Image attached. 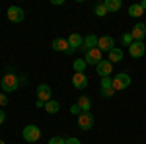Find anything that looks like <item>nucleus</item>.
<instances>
[{"mask_svg":"<svg viewBox=\"0 0 146 144\" xmlns=\"http://www.w3.org/2000/svg\"><path fill=\"white\" fill-rule=\"evenodd\" d=\"M18 86H20V78L16 76L14 72H6V74H4V78L0 80V88H2V92H4V94L16 92V90H18Z\"/></svg>","mask_w":146,"mask_h":144,"instance_id":"f257e3e1","label":"nucleus"},{"mask_svg":"<svg viewBox=\"0 0 146 144\" xmlns=\"http://www.w3.org/2000/svg\"><path fill=\"white\" fill-rule=\"evenodd\" d=\"M113 80V90L115 92H121V90H127L131 86V76L127 74V72H119V74H115Z\"/></svg>","mask_w":146,"mask_h":144,"instance_id":"f03ea898","label":"nucleus"},{"mask_svg":"<svg viewBox=\"0 0 146 144\" xmlns=\"http://www.w3.org/2000/svg\"><path fill=\"white\" fill-rule=\"evenodd\" d=\"M23 140H27V142H37L39 138H41V131H39V127L37 125H27V127H23Z\"/></svg>","mask_w":146,"mask_h":144,"instance_id":"7ed1b4c3","label":"nucleus"},{"mask_svg":"<svg viewBox=\"0 0 146 144\" xmlns=\"http://www.w3.org/2000/svg\"><path fill=\"white\" fill-rule=\"evenodd\" d=\"M68 41V51H66V55H72L76 49H82L84 47V37L80 33H72L70 37L66 39Z\"/></svg>","mask_w":146,"mask_h":144,"instance_id":"20e7f679","label":"nucleus"},{"mask_svg":"<svg viewBox=\"0 0 146 144\" xmlns=\"http://www.w3.org/2000/svg\"><path fill=\"white\" fill-rule=\"evenodd\" d=\"M6 16H8V20L14 22V23L23 22V18H25V14H23V10L20 8V6H10L8 12H6Z\"/></svg>","mask_w":146,"mask_h":144,"instance_id":"39448f33","label":"nucleus"},{"mask_svg":"<svg viewBox=\"0 0 146 144\" xmlns=\"http://www.w3.org/2000/svg\"><path fill=\"white\" fill-rule=\"evenodd\" d=\"M78 127L82 129V131H90L92 127H94V115H92L90 111L78 115Z\"/></svg>","mask_w":146,"mask_h":144,"instance_id":"423d86ee","label":"nucleus"},{"mask_svg":"<svg viewBox=\"0 0 146 144\" xmlns=\"http://www.w3.org/2000/svg\"><path fill=\"white\" fill-rule=\"evenodd\" d=\"M84 60L88 62V64H94V66H98L101 60V51L100 49H90V51H86V55H84Z\"/></svg>","mask_w":146,"mask_h":144,"instance_id":"0eeeda50","label":"nucleus"},{"mask_svg":"<svg viewBox=\"0 0 146 144\" xmlns=\"http://www.w3.org/2000/svg\"><path fill=\"white\" fill-rule=\"evenodd\" d=\"M144 51H146V47H144L142 41H133L131 47H129V55L133 56V58H142Z\"/></svg>","mask_w":146,"mask_h":144,"instance_id":"6e6552de","label":"nucleus"},{"mask_svg":"<svg viewBox=\"0 0 146 144\" xmlns=\"http://www.w3.org/2000/svg\"><path fill=\"white\" fill-rule=\"evenodd\" d=\"M98 49H100L101 53L103 51H113L115 49V39L113 37H109V35H103V37H100V41H98Z\"/></svg>","mask_w":146,"mask_h":144,"instance_id":"1a4fd4ad","label":"nucleus"},{"mask_svg":"<svg viewBox=\"0 0 146 144\" xmlns=\"http://www.w3.org/2000/svg\"><path fill=\"white\" fill-rule=\"evenodd\" d=\"M96 72L100 74V78H109L113 72V64L109 62V60H101L100 64L96 66Z\"/></svg>","mask_w":146,"mask_h":144,"instance_id":"9d476101","label":"nucleus"},{"mask_svg":"<svg viewBox=\"0 0 146 144\" xmlns=\"http://www.w3.org/2000/svg\"><path fill=\"white\" fill-rule=\"evenodd\" d=\"M131 35H133V41H142L146 37V23L142 22L135 23V27L131 29Z\"/></svg>","mask_w":146,"mask_h":144,"instance_id":"9b49d317","label":"nucleus"},{"mask_svg":"<svg viewBox=\"0 0 146 144\" xmlns=\"http://www.w3.org/2000/svg\"><path fill=\"white\" fill-rule=\"evenodd\" d=\"M51 96H53V92L51 88L47 86V84H41V86H37V100L47 103V101H51Z\"/></svg>","mask_w":146,"mask_h":144,"instance_id":"f8f14e48","label":"nucleus"},{"mask_svg":"<svg viewBox=\"0 0 146 144\" xmlns=\"http://www.w3.org/2000/svg\"><path fill=\"white\" fill-rule=\"evenodd\" d=\"M101 94H103V98H111L113 94H115L111 78H101Z\"/></svg>","mask_w":146,"mask_h":144,"instance_id":"ddd939ff","label":"nucleus"},{"mask_svg":"<svg viewBox=\"0 0 146 144\" xmlns=\"http://www.w3.org/2000/svg\"><path fill=\"white\" fill-rule=\"evenodd\" d=\"M72 86H74L76 90L88 88V76H86V74H78V72H74V78H72Z\"/></svg>","mask_w":146,"mask_h":144,"instance_id":"4468645a","label":"nucleus"},{"mask_svg":"<svg viewBox=\"0 0 146 144\" xmlns=\"http://www.w3.org/2000/svg\"><path fill=\"white\" fill-rule=\"evenodd\" d=\"M53 51H62V53H66V51H68V41H66V39H62V37L53 39Z\"/></svg>","mask_w":146,"mask_h":144,"instance_id":"2eb2a0df","label":"nucleus"},{"mask_svg":"<svg viewBox=\"0 0 146 144\" xmlns=\"http://www.w3.org/2000/svg\"><path fill=\"white\" fill-rule=\"evenodd\" d=\"M98 41H100V37H96V35H86V37H84V49H86V51L98 49Z\"/></svg>","mask_w":146,"mask_h":144,"instance_id":"dca6fc26","label":"nucleus"},{"mask_svg":"<svg viewBox=\"0 0 146 144\" xmlns=\"http://www.w3.org/2000/svg\"><path fill=\"white\" fill-rule=\"evenodd\" d=\"M78 107L82 109V113H88V111H90V107H92V100L88 98V96H80Z\"/></svg>","mask_w":146,"mask_h":144,"instance_id":"f3484780","label":"nucleus"},{"mask_svg":"<svg viewBox=\"0 0 146 144\" xmlns=\"http://www.w3.org/2000/svg\"><path fill=\"white\" fill-rule=\"evenodd\" d=\"M103 4H105L107 12H119V10H121V6H123L121 0H105Z\"/></svg>","mask_w":146,"mask_h":144,"instance_id":"a211bd4d","label":"nucleus"},{"mask_svg":"<svg viewBox=\"0 0 146 144\" xmlns=\"http://www.w3.org/2000/svg\"><path fill=\"white\" fill-rule=\"evenodd\" d=\"M123 60V51L119 49V47H115L113 51H109V62H121Z\"/></svg>","mask_w":146,"mask_h":144,"instance_id":"6ab92c4d","label":"nucleus"},{"mask_svg":"<svg viewBox=\"0 0 146 144\" xmlns=\"http://www.w3.org/2000/svg\"><path fill=\"white\" fill-rule=\"evenodd\" d=\"M45 111L47 113H51V115H55V113H58L60 111V103L55 100H51V101H47L45 103Z\"/></svg>","mask_w":146,"mask_h":144,"instance_id":"aec40b11","label":"nucleus"},{"mask_svg":"<svg viewBox=\"0 0 146 144\" xmlns=\"http://www.w3.org/2000/svg\"><path fill=\"white\" fill-rule=\"evenodd\" d=\"M129 16L131 18H140V16H144V10L140 8V4H131L129 6Z\"/></svg>","mask_w":146,"mask_h":144,"instance_id":"412c9836","label":"nucleus"},{"mask_svg":"<svg viewBox=\"0 0 146 144\" xmlns=\"http://www.w3.org/2000/svg\"><path fill=\"white\" fill-rule=\"evenodd\" d=\"M72 66H74V72H78V74H84V70H86V66H88V62H86L84 58H76Z\"/></svg>","mask_w":146,"mask_h":144,"instance_id":"4be33fe9","label":"nucleus"},{"mask_svg":"<svg viewBox=\"0 0 146 144\" xmlns=\"http://www.w3.org/2000/svg\"><path fill=\"white\" fill-rule=\"evenodd\" d=\"M94 12H96V16H100V18H103V16H107V14H109L107 8H105V4H98V6L94 8Z\"/></svg>","mask_w":146,"mask_h":144,"instance_id":"5701e85b","label":"nucleus"},{"mask_svg":"<svg viewBox=\"0 0 146 144\" xmlns=\"http://www.w3.org/2000/svg\"><path fill=\"white\" fill-rule=\"evenodd\" d=\"M121 43H123L125 47H131V43H133V35H131V33H125L123 37H121Z\"/></svg>","mask_w":146,"mask_h":144,"instance_id":"b1692460","label":"nucleus"},{"mask_svg":"<svg viewBox=\"0 0 146 144\" xmlns=\"http://www.w3.org/2000/svg\"><path fill=\"white\" fill-rule=\"evenodd\" d=\"M64 140H66V138H62V136H53V138L49 140V144H64Z\"/></svg>","mask_w":146,"mask_h":144,"instance_id":"393cba45","label":"nucleus"},{"mask_svg":"<svg viewBox=\"0 0 146 144\" xmlns=\"http://www.w3.org/2000/svg\"><path fill=\"white\" fill-rule=\"evenodd\" d=\"M70 113H74V115H80V113H82V109L78 107V103H74V105L70 107Z\"/></svg>","mask_w":146,"mask_h":144,"instance_id":"a878e982","label":"nucleus"},{"mask_svg":"<svg viewBox=\"0 0 146 144\" xmlns=\"http://www.w3.org/2000/svg\"><path fill=\"white\" fill-rule=\"evenodd\" d=\"M64 144H82L78 140V138H66V140H64Z\"/></svg>","mask_w":146,"mask_h":144,"instance_id":"bb28decb","label":"nucleus"},{"mask_svg":"<svg viewBox=\"0 0 146 144\" xmlns=\"http://www.w3.org/2000/svg\"><path fill=\"white\" fill-rule=\"evenodd\" d=\"M4 121H6V111L0 109V125H4Z\"/></svg>","mask_w":146,"mask_h":144,"instance_id":"cd10ccee","label":"nucleus"},{"mask_svg":"<svg viewBox=\"0 0 146 144\" xmlns=\"http://www.w3.org/2000/svg\"><path fill=\"white\" fill-rule=\"evenodd\" d=\"M6 103H8V98L4 94H0V105H6Z\"/></svg>","mask_w":146,"mask_h":144,"instance_id":"c85d7f7f","label":"nucleus"},{"mask_svg":"<svg viewBox=\"0 0 146 144\" xmlns=\"http://www.w3.org/2000/svg\"><path fill=\"white\" fill-rule=\"evenodd\" d=\"M140 8H142V10H146V0H142V2H140Z\"/></svg>","mask_w":146,"mask_h":144,"instance_id":"c756f323","label":"nucleus"},{"mask_svg":"<svg viewBox=\"0 0 146 144\" xmlns=\"http://www.w3.org/2000/svg\"><path fill=\"white\" fill-rule=\"evenodd\" d=\"M0 144H4V140H0Z\"/></svg>","mask_w":146,"mask_h":144,"instance_id":"7c9ffc66","label":"nucleus"}]
</instances>
